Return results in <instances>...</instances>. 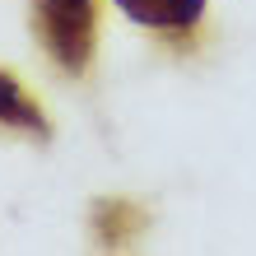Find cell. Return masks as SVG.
<instances>
[{"mask_svg":"<svg viewBox=\"0 0 256 256\" xmlns=\"http://www.w3.org/2000/svg\"><path fill=\"white\" fill-rule=\"evenodd\" d=\"M116 10H122L126 19L144 24V28L172 33V28H191L196 19H200L205 0H116Z\"/></svg>","mask_w":256,"mask_h":256,"instance_id":"cell-2","label":"cell"},{"mask_svg":"<svg viewBox=\"0 0 256 256\" xmlns=\"http://www.w3.org/2000/svg\"><path fill=\"white\" fill-rule=\"evenodd\" d=\"M33 33L56 70L84 74L98 47V0H33Z\"/></svg>","mask_w":256,"mask_h":256,"instance_id":"cell-1","label":"cell"},{"mask_svg":"<svg viewBox=\"0 0 256 256\" xmlns=\"http://www.w3.org/2000/svg\"><path fill=\"white\" fill-rule=\"evenodd\" d=\"M0 126H10V130H24V135H33V140L47 144L52 140V126H47V116L38 112V102L19 88V80H14L10 70H0Z\"/></svg>","mask_w":256,"mask_h":256,"instance_id":"cell-3","label":"cell"}]
</instances>
